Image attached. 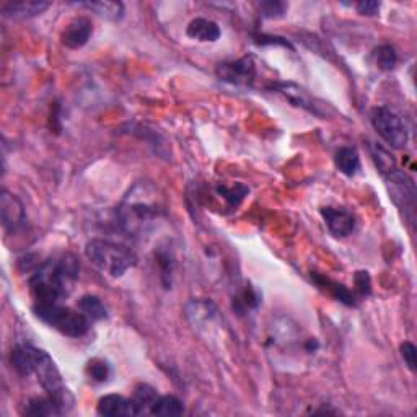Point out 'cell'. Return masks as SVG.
Instances as JSON below:
<instances>
[{"label":"cell","instance_id":"21","mask_svg":"<svg viewBox=\"0 0 417 417\" xmlns=\"http://www.w3.org/2000/svg\"><path fill=\"white\" fill-rule=\"evenodd\" d=\"M159 400V393H157L155 388H152L150 384L147 383H139L136 388H134V395H132V401L136 405L139 414L142 412H150L154 402Z\"/></svg>","mask_w":417,"mask_h":417},{"label":"cell","instance_id":"28","mask_svg":"<svg viewBox=\"0 0 417 417\" xmlns=\"http://www.w3.org/2000/svg\"><path fill=\"white\" fill-rule=\"evenodd\" d=\"M259 10H261L263 15L267 18L282 17L287 10V3H284V2H261L259 3Z\"/></svg>","mask_w":417,"mask_h":417},{"label":"cell","instance_id":"25","mask_svg":"<svg viewBox=\"0 0 417 417\" xmlns=\"http://www.w3.org/2000/svg\"><path fill=\"white\" fill-rule=\"evenodd\" d=\"M375 62L382 71H391L398 62L396 49L390 44H383L375 51Z\"/></svg>","mask_w":417,"mask_h":417},{"label":"cell","instance_id":"30","mask_svg":"<svg viewBox=\"0 0 417 417\" xmlns=\"http://www.w3.org/2000/svg\"><path fill=\"white\" fill-rule=\"evenodd\" d=\"M355 287L357 290L360 292L362 295H369L372 292V284H370V276L369 272H357L355 274Z\"/></svg>","mask_w":417,"mask_h":417},{"label":"cell","instance_id":"6","mask_svg":"<svg viewBox=\"0 0 417 417\" xmlns=\"http://www.w3.org/2000/svg\"><path fill=\"white\" fill-rule=\"evenodd\" d=\"M272 88L279 91L281 95H284L292 105L296 106V108L308 111L310 114L317 116V118L326 119L330 118L331 114H335V109L331 108V105L324 103V101L319 98H314V96L310 95L305 88L296 85L294 82L276 83V85H272Z\"/></svg>","mask_w":417,"mask_h":417},{"label":"cell","instance_id":"27","mask_svg":"<svg viewBox=\"0 0 417 417\" xmlns=\"http://www.w3.org/2000/svg\"><path fill=\"white\" fill-rule=\"evenodd\" d=\"M157 261L160 264V269H161V279H163V284L166 289H170L171 285V276H173V258L170 256L168 251H161L159 253V256H157Z\"/></svg>","mask_w":417,"mask_h":417},{"label":"cell","instance_id":"5","mask_svg":"<svg viewBox=\"0 0 417 417\" xmlns=\"http://www.w3.org/2000/svg\"><path fill=\"white\" fill-rule=\"evenodd\" d=\"M372 119V126L378 136L383 139L388 145L393 148H405L407 141H409V134H407L406 124L396 113H393L387 106H378L370 114Z\"/></svg>","mask_w":417,"mask_h":417},{"label":"cell","instance_id":"26","mask_svg":"<svg viewBox=\"0 0 417 417\" xmlns=\"http://www.w3.org/2000/svg\"><path fill=\"white\" fill-rule=\"evenodd\" d=\"M109 373H111L109 365L108 362H105V360L94 359L87 364V375L94 380V382H98V383L106 382V380L109 378Z\"/></svg>","mask_w":417,"mask_h":417},{"label":"cell","instance_id":"9","mask_svg":"<svg viewBox=\"0 0 417 417\" xmlns=\"http://www.w3.org/2000/svg\"><path fill=\"white\" fill-rule=\"evenodd\" d=\"M321 217L328 227V230H330L336 238L349 236L355 229V217L352 215V212L347 211V208L323 207Z\"/></svg>","mask_w":417,"mask_h":417},{"label":"cell","instance_id":"24","mask_svg":"<svg viewBox=\"0 0 417 417\" xmlns=\"http://www.w3.org/2000/svg\"><path fill=\"white\" fill-rule=\"evenodd\" d=\"M217 313L215 305L212 302H201V300H194L188 305V317L191 318L194 324H199L201 321H207V319L214 318Z\"/></svg>","mask_w":417,"mask_h":417},{"label":"cell","instance_id":"14","mask_svg":"<svg viewBox=\"0 0 417 417\" xmlns=\"http://www.w3.org/2000/svg\"><path fill=\"white\" fill-rule=\"evenodd\" d=\"M36 347L31 344H18L12 351V365L23 377L33 375V360Z\"/></svg>","mask_w":417,"mask_h":417},{"label":"cell","instance_id":"15","mask_svg":"<svg viewBox=\"0 0 417 417\" xmlns=\"http://www.w3.org/2000/svg\"><path fill=\"white\" fill-rule=\"evenodd\" d=\"M77 310L85 317L90 323L101 321L108 317V310L103 302L96 295H83L77 303Z\"/></svg>","mask_w":417,"mask_h":417},{"label":"cell","instance_id":"8","mask_svg":"<svg viewBox=\"0 0 417 417\" xmlns=\"http://www.w3.org/2000/svg\"><path fill=\"white\" fill-rule=\"evenodd\" d=\"M0 211H2V224L8 233H15L25 227L26 214L23 204L18 199L3 189L2 196H0Z\"/></svg>","mask_w":417,"mask_h":417},{"label":"cell","instance_id":"18","mask_svg":"<svg viewBox=\"0 0 417 417\" xmlns=\"http://www.w3.org/2000/svg\"><path fill=\"white\" fill-rule=\"evenodd\" d=\"M312 277L319 287H324V289L330 292L337 302H342L344 305H347V307H355L357 305L354 294H352L351 290H347V287H344L342 284H337V282H332L331 279H328V277L319 274H313Z\"/></svg>","mask_w":417,"mask_h":417},{"label":"cell","instance_id":"29","mask_svg":"<svg viewBox=\"0 0 417 417\" xmlns=\"http://www.w3.org/2000/svg\"><path fill=\"white\" fill-rule=\"evenodd\" d=\"M401 355L405 359L411 372H416V346L411 341H405L401 344Z\"/></svg>","mask_w":417,"mask_h":417},{"label":"cell","instance_id":"13","mask_svg":"<svg viewBox=\"0 0 417 417\" xmlns=\"http://www.w3.org/2000/svg\"><path fill=\"white\" fill-rule=\"evenodd\" d=\"M189 38L202 41V43H214L220 38V26L207 18H196L186 28Z\"/></svg>","mask_w":417,"mask_h":417},{"label":"cell","instance_id":"19","mask_svg":"<svg viewBox=\"0 0 417 417\" xmlns=\"http://www.w3.org/2000/svg\"><path fill=\"white\" fill-rule=\"evenodd\" d=\"M184 412L183 401L173 395L159 396V400L152 406L150 414L154 416H165V417H176L181 416Z\"/></svg>","mask_w":417,"mask_h":417},{"label":"cell","instance_id":"4","mask_svg":"<svg viewBox=\"0 0 417 417\" xmlns=\"http://www.w3.org/2000/svg\"><path fill=\"white\" fill-rule=\"evenodd\" d=\"M33 312L41 321L69 337H82L88 332L90 321L78 312L61 303H35Z\"/></svg>","mask_w":417,"mask_h":417},{"label":"cell","instance_id":"16","mask_svg":"<svg viewBox=\"0 0 417 417\" xmlns=\"http://www.w3.org/2000/svg\"><path fill=\"white\" fill-rule=\"evenodd\" d=\"M337 170L346 176H354L359 173L360 170V157L357 154L355 148L352 147H342L336 152L335 157Z\"/></svg>","mask_w":417,"mask_h":417},{"label":"cell","instance_id":"3","mask_svg":"<svg viewBox=\"0 0 417 417\" xmlns=\"http://www.w3.org/2000/svg\"><path fill=\"white\" fill-rule=\"evenodd\" d=\"M85 254L88 261L111 277H123L137 264L134 249L111 240H90L85 247Z\"/></svg>","mask_w":417,"mask_h":417},{"label":"cell","instance_id":"7","mask_svg":"<svg viewBox=\"0 0 417 417\" xmlns=\"http://www.w3.org/2000/svg\"><path fill=\"white\" fill-rule=\"evenodd\" d=\"M215 72L222 82L231 83L236 87H251L254 78H256V66L249 55H245V57L231 62H222L217 66Z\"/></svg>","mask_w":417,"mask_h":417},{"label":"cell","instance_id":"23","mask_svg":"<svg viewBox=\"0 0 417 417\" xmlns=\"http://www.w3.org/2000/svg\"><path fill=\"white\" fill-rule=\"evenodd\" d=\"M215 191L220 197H224L227 206H229L230 208H236L240 204H242L245 196L249 193V189L247 186H243V184L236 183L235 186H231V188L224 186V184H217Z\"/></svg>","mask_w":417,"mask_h":417},{"label":"cell","instance_id":"2","mask_svg":"<svg viewBox=\"0 0 417 417\" xmlns=\"http://www.w3.org/2000/svg\"><path fill=\"white\" fill-rule=\"evenodd\" d=\"M161 215L163 206L157 196V189L148 183H137L118 207L116 224L129 238H139L145 235Z\"/></svg>","mask_w":417,"mask_h":417},{"label":"cell","instance_id":"10","mask_svg":"<svg viewBox=\"0 0 417 417\" xmlns=\"http://www.w3.org/2000/svg\"><path fill=\"white\" fill-rule=\"evenodd\" d=\"M91 33H94V25L90 18L77 17L64 30L62 44L69 49H80L88 43Z\"/></svg>","mask_w":417,"mask_h":417},{"label":"cell","instance_id":"22","mask_svg":"<svg viewBox=\"0 0 417 417\" xmlns=\"http://www.w3.org/2000/svg\"><path fill=\"white\" fill-rule=\"evenodd\" d=\"M370 154H372L375 165H377L378 171L384 176V178H387L388 175H391L393 171L398 170L396 161H395V159H393V155H390V152L384 150L382 145H378V143L372 142V145H370Z\"/></svg>","mask_w":417,"mask_h":417},{"label":"cell","instance_id":"1","mask_svg":"<svg viewBox=\"0 0 417 417\" xmlns=\"http://www.w3.org/2000/svg\"><path fill=\"white\" fill-rule=\"evenodd\" d=\"M78 272L80 264L71 253L41 263L30 277L35 303H61L73 290Z\"/></svg>","mask_w":417,"mask_h":417},{"label":"cell","instance_id":"12","mask_svg":"<svg viewBox=\"0 0 417 417\" xmlns=\"http://www.w3.org/2000/svg\"><path fill=\"white\" fill-rule=\"evenodd\" d=\"M51 3L41 2V0H20V2H7L2 7V12L6 17L10 18H33L38 17L44 10H48Z\"/></svg>","mask_w":417,"mask_h":417},{"label":"cell","instance_id":"17","mask_svg":"<svg viewBox=\"0 0 417 417\" xmlns=\"http://www.w3.org/2000/svg\"><path fill=\"white\" fill-rule=\"evenodd\" d=\"M25 412L26 416H36V417H46V416H62L64 412L61 407L57 406L53 398L46 396V398H33L26 402L25 406Z\"/></svg>","mask_w":417,"mask_h":417},{"label":"cell","instance_id":"31","mask_svg":"<svg viewBox=\"0 0 417 417\" xmlns=\"http://www.w3.org/2000/svg\"><path fill=\"white\" fill-rule=\"evenodd\" d=\"M355 8L359 10V13H362V15L372 17V15H377V13H378L380 3L375 2V0H364V2L357 3Z\"/></svg>","mask_w":417,"mask_h":417},{"label":"cell","instance_id":"20","mask_svg":"<svg viewBox=\"0 0 417 417\" xmlns=\"http://www.w3.org/2000/svg\"><path fill=\"white\" fill-rule=\"evenodd\" d=\"M80 7H85L88 10L95 12L96 15L106 18V20L118 21L124 15V6L121 2H83L78 3Z\"/></svg>","mask_w":417,"mask_h":417},{"label":"cell","instance_id":"11","mask_svg":"<svg viewBox=\"0 0 417 417\" xmlns=\"http://www.w3.org/2000/svg\"><path fill=\"white\" fill-rule=\"evenodd\" d=\"M100 416L105 417H131L139 416V411L132 400H127L121 395H106L100 398L96 406Z\"/></svg>","mask_w":417,"mask_h":417}]
</instances>
